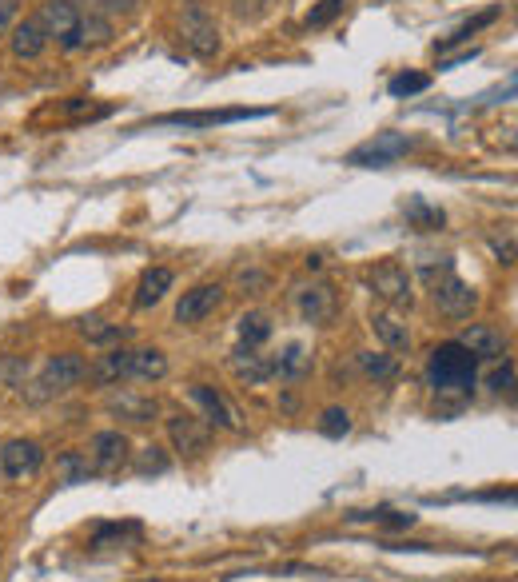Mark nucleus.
Returning a JSON list of instances; mask_svg holds the SVG:
<instances>
[{
  "instance_id": "nucleus-1",
  "label": "nucleus",
  "mask_w": 518,
  "mask_h": 582,
  "mask_svg": "<svg viewBox=\"0 0 518 582\" xmlns=\"http://www.w3.org/2000/svg\"><path fill=\"white\" fill-rule=\"evenodd\" d=\"M479 375V359L455 339V343H439L427 359V383L439 395H467L475 387Z\"/></svg>"
},
{
  "instance_id": "nucleus-2",
  "label": "nucleus",
  "mask_w": 518,
  "mask_h": 582,
  "mask_svg": "<svg viewBox=\"0 0 518 582\" xmlns=\"http://www.w3.org/2000/svg\"><path fill=\"white\" fill-rule=\"evenodd\" d=\"M180 40L188 52L196 56H216L220 52V28H216V16L208 12L204 0H184L180 8Z\"/></svg>"
},
{
  "instance_id": "nucleus-3",
  "label": "nucleus",
  "mask_w": 518,
  "mask_h": 582,
  "mask_svg": "<svg viewBox=\"0 0 518 582\" xmlns=\"http://www.w3.org/2000/svg\"><path fill=\"white\" fill-rule=\"evenodd\" d=\"M411 152V140L403 132H375L371 140H363L359 148H351L343 156V164H355V168H387L395 160H403Z\"/></svg>"
},
{
  "instance_id": "nucleus-4",
  "label": "nucleus",
  "mask_w": 518,
  "mask_h": 582,
  "mask_svg": "<svg viewBox=\"0 0 518 582\" xmlns=\"http://www.w3.org/2000/svg\"><path fill=\"white\" fill-rule=\"evenodd\" d=\"M36 20H40L44 36L56 40V48H64V52L80 48V8L76 4H68V0H44L40 12H36Z\"/></svg>"
},
{
  "instance_id": "nucleus-5",
  "label": "nucleus",
  "mask_w": 518,
  "mask_h": 582,
  "mask_svg": "<svg viewBox=\"0 0 518 582\" xmlns=\"http://www.w3.org/2000/svg\"><path fill=\"white\" fill-rule=\"evenodd\" d=\"M84 375H88L84 359L72 355V351H60V355H52V359L44 363V371H40V379H36V387H40L36 395H40V399H48V395H64V391L80 387Z\"/></svg>"
},
{
  "instance_id": "nucleus-6",
  "label": "nucleus",
  "mask_w": 518,
  "mask_h": 582,
  "mask_svg": "<svg viewBox=\"0 0 518 582\" xmlns=\"http://www.w3.org/2000/svg\"><path fill=\"white\" fill-rule=\"evenodd\" d=\"M431 295H435V307L447 315V319H467L475 307H479V291L471 284H463L455 272H447L443 280L431 284Z\"/></svg>"
},
{
  "instance_id": "nucleus-7",
  "label": "nucleus",
  "mask_w": 518,
  "mask_h": 582,
  "mask_svg": "<svg viewBox=\"0 0 518 582\" xmlns=\"http://www.w3.org/2000/svg\"><path fill=\"white\" fill-rule=\"evenodd\" d=\"M367 284H371V291H375L383 303H391V307H411V299H415V295H411V272H407L403 264H395V260L371 268Z\"/></svg>"
},
{
  "instance_id": "nucleus-8",
  "label": "nucleus",
  "mask_w": 518,
  "mask_h": 582,
  "mask_svg": "<svg viewBox=\"0 0 518 582\" xmlns=\"http://www.w3.org/2000/svg\"><path fill=\"white\" fill-rule=\"evenodd\" d=\"M259 116H267V108H208V112H168V116H156V124H172V128H216V124L259 120Z\"/></svg>"
},
{
  "instance_id": "nucleus-9",
  "label": "nucleus",
  "mask_w": 518,
  "mask_h": 582,
  "mask_svg": "<svg viewBox=\"0 0 518 582\" xmlns=\"http://www.w3.org/2000/svg\"><path fill=\"white\" fill-rule=\"evenodd\" d=\"M168 439H172V447L180 451V455H188V459H196V455H204L208 451V443H212V427L204 423V419H196V415H172L168 419Z\"/></svg>"
},
{
  "instance_id": "nucleus-10",
  "label": "nucleus",
  "mask_w": 518,
  "mask_h": 582,
  "mask_svg": "<svg viewBox=\"0 0 518 582\" xmlns=\"http://www.w3.org/2000/svg\"><path fill=\"white\" fill-rule=\"evenodd\" d=\"M128 439L120 435V431H100V435H92V443H88V467H92V475H112V471H120L124 463H128Z\"/></svg>"
},
{
  "instance_id": "nucleus-11",
  "label": "nucleus",
  "mask_w": 518,
  "mask_h": 582,
  "mask_svg": "<svg viewBox=\"0 0 518 582\" xmlns=\"http://www.w3.org/2000/svg\"><path fill=\"white\" fill-rule=\"evenodd\" d=\"M44 467V447L36 439H12L0 447V471L8 479H28Z\"/></svg>"
},
{
  "instance_id": "nucleus-12",
  "label": "nucleus",
  "mask_w": 518,
  "mask_h": 582,
  "mask_svg": "<svg viewBox=\"0 0 518 582\" xmlns=\"http://www.w3.org/2000/svg\"><path fill=\"white\" fill-rule=\"evenodd\" d=\"M299 315L315 327H327L335 315H339V295L331 284H307L299 288Z\"/></svg>"
},
{
  "instance_id": "nucleus-13",
  "label": "nucleus",
  "mask_w": 518,
  "mask_h": 582,
  "mask_svg": "<svg viewBox=\"0 0 518 582\" xmlns=\"http://www.w3.org/2000/svg\"><path fill=\"white\" fill-rule=\"evenodd\" d=\"M220 303H224V288H220V284H200V288L184 291V299L176 303V323L192 327V323L208 319Z\"/></svg>"
},
{
  "instance_id": "nucleus-14",
  "label": "nucleus",
  "mask_w": 518,
  "mask_h": 582,
  "mask_svg": "<svg viewBox=\"0 0 518 582\" xmlns=\"http://www.w3.org/2000/svg\"><path fill=\"white\" fill-rule=\"evenodd\" d=\"M459 343H463L475 359H503V355H507V335H503L495 323H471V327L459 335Z\"/></svg>"
},
{
  "instance_id": "nucleus-15",
  "label": "nucleus",
  "mask_w": 518,
  "mask_h": 582,
  "mask_svg": "<svg viewBox=\"0 0 518 582\" xmlns=\"http://www.w3.org/2000/svg\"><path fill=\"white\" fill-rule=\"evenodd\" d=\"M88 379L100 383V387H116V383L132 379V351H128V347H112L108 355H100V359L92 363Z\"/></svg>"
},
{
  "instance_id": "nucleus-16",
  "label": "nucleus",
  "mask_w": 518,
  "mask_h": 582,
  "mask_svg": "<svg viewBox=\"0 0 518 582\" xmlns=\"http://www.w3.org/2000/svg\"><path fill=\"white\" fill-rule=\"evenodd\" d=\"M188 395H192V399H196V403L208 411V419H204L208 427H220V431H236V427H240L236 411H232V407L224 403V395H220V391H212L208 383H196Z\"/></svg>"
},
{
  "instance_id": "nucleus-17",
  "label": "nucleus",
  "mask_w": 518,
  "mask_h": 582,
  "mask_svg": "<svg viewBox=\"0 0 518 582\" xmlns=\"http://www.w3.org/2000/svg\"><path fill=\"white\" fill-rule=\"evenodd\" d=\"M232 375H236L240 383H248V387H259V383H267V379L275 375V359L259 355L256 347H240V351L232 355Z\"/></svg>"
},
{
  "instance_id": "nucleus-18",
  "label": "nucleus",
  "mask_w": 518,
  "mask_h": 582,
  "mask_svg": "<svg viewBox=\"0 0 518 582\" xmlns=\"http://www.w3.org/2000/svg\"><path fill=\"white\" fill-rule=\"evenodd\" d=\"M8 48H12L16 60H36V56L48 48V36H44L40 20H36V16L20 20V24L12 28V36H8Z\"/></svg>"
},
{
  "instance_id": "nucleus-19",
  "label": "nucleus",
  "mask_w": 518,
  "mask_h": 582,
  "mask_svg": "<svg viewBox=\"0 0 518 582\" xmlns=\"http://www.w3.org/2000/svg\"><path fill=\"white\" fill-rule=\"evenodd\" d=\"M108 411L120 415V419H128V423H152L160 407H156V399H148V395L116 391V395H108Z\"/></svg>"
},
{
  "instance_id": "nucleus-20",
  "label": "nucleus",
  "mask_w": 518,
  "mask_h": 582,
  "mask_svg": "<svg viewBox=\"0 0 518 582\" xmlns=\"http://www.w3.org/2000/svg\"><path fill=\"white\" fill-rule=\"evenodd\" d=\"M172 268H148L144 276H140V284H136V307L140 311H148V307H156L168 291H172Z\"/></svg>"
},
{
  "instance_id": "nucleus-21",
  "label": "nucleus",
  "mask_w": 518,
  "mask_h": 582,
  "mask_svg": "<svg viewBox=\"0 0 518 582\" xmlns=\"http://www.w3.org/2000/svg\"><path fill=\"white\" fill-rule=\"evenodd\" d=\"M371 327H375L379 343H383L391 355H407V351H411V331H407L403 319H395V315H371Z\"/></svg>"
},
{
  "instance_id": "nucleus-22",
  "label": "nucleus",
  "mask_w": 518,
  "mask_h": 582,
  "mask_svg": "<svg viewBox=\"0 0 518 582\" xmlns=\"http://www.w3.org/2000/svg\"><path fill=\"white\" fill-rule=\"evenodd\" d=\"M164 375H168V355H164L160 347H140V351H132V379L152 383V379H164Z\"/></svg>"
},
{
  "instance_id": "nucleus-23",
  "label": "nucleus",
  "mask_w": 518,
  "mask_h": 582,
  "mask_svg": "<svg viewBox=\"0 0 518 582\" xmlns=\"http://www.w3.org/2000/svg\"><path fill=\"white\" fill-rule=\"evenodd\" d=\"M359 367H363V375L367 379H375V383H391L395 375H399V355H391V351H359Z\"/></svg>"
},
{
  "instance_id": "nucleus-24",
  "label": "nucleus",
  "mask_w": 518,
  "mask_h": 582,
  "mask_svg": "<svg viewBox=\"0 0 518 582\" xmlns=\"http://www.w3.org/2000/svg\"><path fill=\"white\" fill-rule=\"evenodd\" d=\"M80 44H88V48L112 44V20L104 12H80Z\"/></svg>"
},
{
  "instance_id": "nucleus-25",
  "label": "nucleus",
  "mask_w": 518,
  "mask_h": 582,
  "mask_svg": "<svg viewBox=\"0 0 518 582\" xmlns=\"http://www.w3.org/2000/svg\"><path fill=\"white\" fill-rule=\"evenodd\" d=\"M80 335H84L88 343H116V339H124L128 331L116 327V323H108L104 315H84V319H80Z\"/></svg>"
},
{
  "instance_id": "nucleus-26",
  "label": "nucleus",
  "mask_w": 518,
  "mask_h": 582,
  "mask_svg": "<svg viewBox=\"0 0 518 582\" xmlns=\"http://www.w3.org/2000/svg\"><path fill=\"white\" fill-rule=\"evenodd\" d=\"M92 475V467H88V455H80V451H64L60 459H56V479L60 483H84Z\"/></svg>"
},
{
  "instance_id": "nucleus-27",
  "label": "nucleus",
  "mask_w": 518,
  "mask_h": 582,
  "mask_svg": "<svg viewBox=\"0 0 518 582\" xmlns=\"http://www.w3.org/2000/svg\"><path fill=\"white\" fill-rule=\"evenodd\" d=\"M403 212H407V224H411V228H419V232H439V228H443V212H439V208H427L419 196H415V200H407V208H403Z\"/></svg>"
},
{
  "instance_id": "nucleus-28",
  "label": "nucleus",
  "mask_w": 518,
  "mask_h": 582,
  "mask_svg": "<svg viewBox=\"0 0 518 582\" xmlns=\"http://www.w3.org/2000/svg\"><path fill=\"white\" fill-rule=\"evenodd\" d=\"M240 339H244V347L267 343V339H271V319H267L263 311H248V315L240 319Z\"/></svg>"
},
{
  "instance_id": "nucleus-29",
  "label": "nucleus",
  "mask_w": 518,
  "mask_h": 582,
  "mask_svg": "<svg viewBox=\"0 0 518 582\" xmlns=\"http://www.w3.org/2000/svg\"><path fill=\"white\" fill-rule=\"evenodd\" d=\"M172 467V459H168V451L164 447H144L140 455H136V475H164Z\"/></svg>"
},
{
  "instance_id": "nucleus-30",
  "label": "nucleus",
  "mask_w": 518,
  "mask_h": 582,
  "mask_svg": "<svg viewBox=\"0 0 518 582\" xmlns=\"http://www.w3.org/2000/svg\"><path fill=\"white\" fill-rule=\"evenodd\" d=\"M495 16H499V8H487L483 16H475V20H467V24H463V28H455V32L447 36V40H439V52H447V48H455V44H463V40H471V36H475V32H479L483 24H491Z\"/></svg>"
},
{
  "instance_id": "nucleus-31",
  "label": "nucleus",
  "mask_w": 518,
  "mask_h": 582,
  "mask_svg": "<svg viewBox=\"0 0 518 582\" xmlns=\"http://www.w3.org/2000/svg\"><path fill=\"white\" fill-rule=\"evenodd\" d=\"M431 84V76H423V72H399V76H391V84H387V92L391 96H415V92H423Z\"/></svg>"
},
{
  "instance_id": "nucleus-32",
  "label": "nucleus",
  "mask_w": 518,
  "mask_h": 582,
  "mask_svg": "<svg viewBox=\"0 0 518 582\" xmlns=\"http://www.w3.org/2000/svg\"><path fill=\"white\" fill-rule=\"evenodd\" d=\"M319 431H323L327 439H343V435L351 431V415H347L343 407H327L323 419H319Z\"/></svg>"
},
{
  "instance_id": "nucleus-33",
  "label": "nucleus",
  "mask_w": 518,
  "mask_h": 582,
  "mask_svg": "<svg viewBox=\"0 0 518 582\" xmlns=\"http://www.w3.org/2000/svg\"><path fill=\"white\" fill-rule=\"evenodd\" d=\"M303 367H307V355H303V347H299V343H291V347L275 359V375H287V379L303 375Z\"/></svg>"
},
{
  "instance_id": "nucleus-34",
  "label": "nucleus",
  "mask_w": 518,
  "mask_h": 582,
  "mask_svg": "<svg viewBox=\"0 0 518 582\" xmlns=\"http://www.w3.org/2000/svg\"><path fill=\"white\" fill-rule=\"evenodd\" d=\"M343 4H347V0H319V8H311L303 24H307V28H323V24H331V20L343 12Z\"/></svg>"
},
{
  "instance_id": "nucleus-35",
  "label": "nucleus",
  "mask_w": 518,
  "mask_h": 582,
  "mask_svg": "<svg viewBox=\"0 0 518 582\" xmlns=\"http://www.w3.org/2000/svg\"><path fill=\"white\" fill-rule=\"evenodd\" d=\"M351 519H375V523H383V527H411V523H415V515H403V511H359V515H351Z\"/></svg>"
},
{
  "instance_id": "nucleus-36",
  "label": "nucleus",
  "mask_w": 518,
  "mask_h": 582,
  "mask_svg": "<svg viewBox=\"0 0 518 582\" xmlns=\"http://www.w3.org/2000/svg\"><path fill=\"white\" fill-rule=\"evenodd\" d=\"M236 284L244 291H263L267 288V272H259V268H236Z\"/></svg>"
},
{
  "instance_id": "nucleus-37",
  "label": "nucleus",
  "mask_w": 518,
  "mask_h": 582,
  "mask_svg": "<svg viewBox=\"0 0 518 582\" xmlns=\"http://www.w3.org/2000/svg\"><path fill=\"white\" fill-rule=\"evenodd\" d=\"M271 4H275V0H232L236 16H244V20H256L263 12H271Z\"/></svg>"
},
{
  "instance_id": "nucleus-38",
  "label": "nucleus",
  "mask_w": 518,
  "mask_h": 582,
  "mask_svg": "<svg viewBox=\"0 0 518 582\" xmlns=\"http://www.w3.org/2000/svg\"><path fill=\"white\" fill-rule=\"evenodd\" d=\"M511 387H515V363L507 359V363L491 375V391H499V395H503V391H511Z\"/></svg>"
},
{
  "instance_id": "nucleus-39",
  "label": "nucleus",
  "mask_w": 518,
  "mask_h": 582,
  "mask_svg": "<svg viewBox=\"0 0 518 582\" xmlns=\"http://www.w3.org/2000/svg\"><path fill=\"white\" fill-rule=\"evenodd\" d=\"M88 4H96L92 12H104V16H116V12H132L140 0H88Z\"/></svg>"
},
{
  "instance_id": "nucleus-40",
  "label": "nucleus",
  "mask_w": 518,
  "mask_h": 582,
  "mask_svg": "<svg viewBox=\"0 0 518 582\" xmlns=\"http://www.w3.org/2000/svg\"><path fill=\"white\" fill-rule=\"evenodd\" d=\"M16 12H20V0H0V36H4L8 28H12Z\"/></svg>"
}]
</instances>
